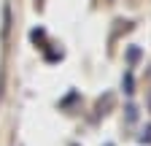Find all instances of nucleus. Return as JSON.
Masks as SVG:
<instances>
[{"mask_svg": "<svg viewBox=\"0 0 151 146\" xmlns=\"http://www.w3.org/2000/svg\"><path fill=\"white\" fill-rule=\"evenodd\" d=\"M140 141L143 143H151V124H146V130L140 133Z\"/></svg>", "mask_w": 151, "mask_h": 146, "instance_id": "obj_5", "label": "nucleus"}, {"mask_svg": "<svg viewBox=\"0 0 151 146\" xmlns=\"http://www.w3.org/2000/svg\"><path fill=\"white\" fill-rule=\"evenodd\" d=\"M108 146H111V143H108Z\"/></svg>", "mask_w": 151, "mask_h": 146, "instance_id": "obj_8", "label": "nucleus"}, {"mask_svg": "<svg viewBox=\"0 0 151 146\" xmlns=\"http://www.w3.org/2000/svg\"><path fill=\"white\" fill-rule=\"evenodd\" d=\"M43 35H46L43 30H32V33H30V38H32V41L38 43V41H43Z\"/></svg>", "mask_w": 151, "mask_h": 146, "instance_id": "obj_7", "label": "nucleus"}, {"mask_svg": "<svg viewBox=\"0 0 151 146\" xmlns=\"http://www.w3.org/2000/svg\"><path fill=\"white\" fill-rule=\"evenodd\" d=\"M135 116H138V108L135 106H127V122H135Z\"/></svg>", "mask_w": 151, "mask_h": 146, "instance_id": "obj_6", "label": "nucleus"}, {"mask_svg": "<svg viewBox=\"0 0 151 146\" xmlns=\"http://www.w3.org/2000/svg\"><path fill=\"white\" fill-rule=\"evenodd\" d=\"M8 30H11V8L6 6V8H3V27H0V33H3V38L8 35Z\"/></svg>", "mask_w": 151, "mask_h": 146, "instance_id": "obj_1", "label": "nucleus"}, {"mask_svg": "<svg viewBox=\"0 0 151 146\" xmlns=\"http://www.w3.org/2000/svg\"><path fill=\"white\" fill-rule=\"evenodd\" d=\"M111 106H113V95H105V100L97 103V114H108L105 108H111Z\"/></svg>", "mask_w": 151, "mask_h": 146, "instance_id": "obj_3", "label": "nucleus"}, {"mask_svg": "<svg viewBox=\"0 0 151 146\" xmlns=\"http://www.w3.org/2000/svg\"><path fill=\"white\" fill-rule=\"evenodd\" d=\"M122 87H124V92H127V95H129V92H135V89H132V87H135V79H132V73H124Z\"/></svg>", "mask_w": 151, "mask_h": 146, "instance_id": "obj_2", "label": "nucleus"}, {"mask_svg": "<svg viewBox=\"0 0 151 146\" xmlns=\"http://www.w3.org/2000/svg\"><path fill=\"white\" fill-rule=\"evenodd\" d=\"M127 60H129V62H132V65H135V62H138V60H140V49H138V46H132V49H129V51H127Z\"/></svg>", "mask_w": 151, "mask_h": 146, "instance_id": "obj_4", "label": "nucleus"}]
</instances>
